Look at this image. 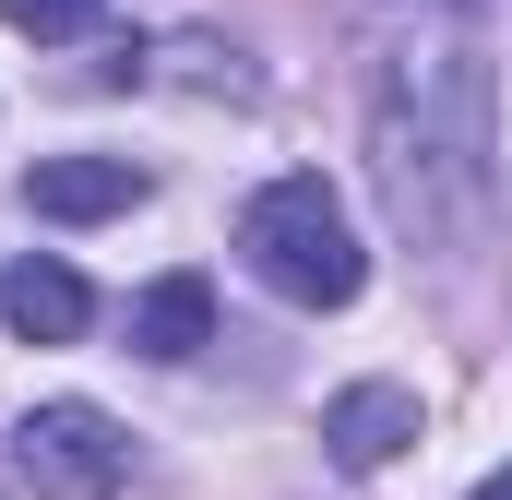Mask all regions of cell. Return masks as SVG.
<instances>
[{"instance_id":"8","label":"cell","mask_w":512,"mask_h":500,"mask_svg":"<svg viewBox=\"0 0 512 500\" xmlns=\"http://www.w3.org/2000/svg\"><path fill=\"white\" fill-rule=\"evenodd\" d=\"M108 0H0V24H24V36H84Z\"/></svg>"},{"instance_id":"2","label":"cell","mask_w":512,"mask_h":500,"mask_svg":"<svg viewBox=\"0 0 512 500\" xmlns=\"http://www.w3.org/2000/svg\"><path fill=\"white\" fill-rule=\"evenodd\" d=\"M239 250H251L262 286H274V298H298V310H346V298L370 286V250H358L346 203H334L310 167L262 179L251 203H239Z\"/></svg>"},{"instance_id":"9","label":"cell","mask_w":512,"mask_h":500,"mask_svg":"<svg viewBox=\"0 0 512 500\" xmlns=\"http://www.w3.org/2000/svg\"><path fill=\"white\" fill-rule=\"evenodd\" d=\"M477 500H512V465H501V477H489V489H477Z\"/></svg>"},{"instance_id":"3","label":"cell","mask_w":512,"mask_h":500,"mask_svg":"<svg viewBox=\"0 0 512 500\" xmlns=\"http://www.w3.org/2000/svg\"><path fill=\"white\" fill-rule=\"evenodd\" d=\"M12 465L36 477L48 500H120L131 477V441L108 405H84V393H60V405H36L24 429H12Z\"/></svg>"},{"instance_id":"5","label":"cell","mask_w":512,"mask_h":500,"mask_svg":"<svg viewBox=\"0 0 512 500\" xmlns=\"http://www.w3.org/2000/svg\"><path fill=\"white\" fill-rule=\"evenodd\" d=\"M155 179L131 167V155H48V167H24V203L36 215H60V227H96V215H131Z\"/></svg>"},{"instance_id":"4","label":"cell","mask_w":512,"mask_h":500,"mask_svg":"<svg viewBox=\"0 0 512 500\" xmlns=\"http://www.w3.org/2000/svg\"><path fill=\"white\" fill-rule=\"evenodd\" d=\"M405 441H417V393H405V381H358V393L322 405V453H334L346 477H382Z\"/></svg>"},{"instance_id":"6","label":"cell","mask_w":512,"mask_h":500,"mask_svg":"<svg viewBox=\"0 0 512 500\" xmlns=\"http://www.w3.org/2000/svg\"><path fill=\"white\" fill-rule=\"evenodd\" d=\"M0 322H12L24 346H72V334L96 322V298H84L72 262H12V274H0Z\"/></svg>"},{"instance_id":"1","label":"cell","mask_w":512,"mask_h":500,"mask_svg":"<svg viewBox=\"0 0 512 500\" xmlns=\"http://www.w3.org/2000/svg\"><path fill=\"white\" fill-rule=\"evenodd\" d=\"M489 155H501V96L465 36H405L370 84V179H382L393 239L453 250L489 215Z\"/></svg>"},{"instance_id":"7","label":"cell","mask_w":512,"mask_h":500,"mask_svg":"<svg viewBox=\"0 0 512 500\" xmlns=\"http://www.w3.org/2000/svg\"><path fill=\"white\" fill-rule=\"evenodd\" d=\"M131 346L167 358V370L203 358V346H215V286H203V274H155V286L131 298Z\"/></svg>"}]
</instances>
